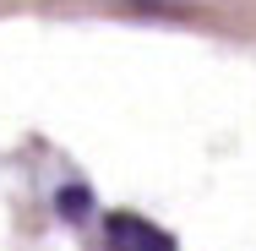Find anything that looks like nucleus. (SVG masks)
<instances>
[{"label": "nucleus", "instance_id": "nucleus-1", "mask_svg": "<svg viewBox=\"0 0 256 251\" xmlns=\"http://www.w3.org/2000/svg\"><path fill=\"white\" fill-rule=\"evenodd\" d=\"M104 235H109V251H174V235L142 213H109Z\"/></svg>", "mask_w": 256, "mask_h": 251}]
</instances>
